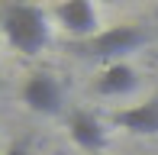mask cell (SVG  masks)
<instances>
[{"mask_svg": "<svg viewBox=\"0 0 158 155\" xmlns=\"http://www.w3.org/2000/svg\"><path fill=\"white\" fill-rule=\"evenodd\" d=\"M0 29L19 55H39L52 42V10L35 3H10L0 13Z\"/></svg>", "mask_w": 158, "mask_h": 155, "instance_id": "obj_1", "label": "cell"}, {"mask_svg": "<svg viewBox=\"0 0 158 155\" xmlns=\"http://www.w3.org/2000/svg\"><path fill=\"white\" fill-rule=\"evenodd\" d=\"M145 42H148V32L142 29V26H110V29L97 32L94 39L77 42L74 48L84 58H97V61H106V65H116L129 52L142 48Z\"/></svg>", "mask_w": 158, "mask_h": 155, "instance_id": "obj_2", "label": "cell"}, {"mask_svg": "<svg viewBox=\"0 0 158 155\" xmlns=\"http://www.w3.org/2000/svg\"><path fill=\"white\" fill-rule=\"evenodd\" d=\"M23 103L39 116H58L64 110V87L55 74L35 71L23 84Z\"/></svg>", "mask_w": 158, "mask_h": 155, "instance_id": "obj_3", "label": "cell"}, {"mask_svg": "<svg viewBox=\"0 0 158 155\" xmlns=\"http://www.w3.org/2000/svg\"><path fill=\"white\" fill-rule=\"evenodd\" d=\"M52 16L58 19V26L68 32L71 39L77 42H87L94 39L100 29V13L90 0H68V3H55L52 6Z\"/></svg>", "mask_w": 158, "mask_h": 155, "instance_id": "obj_4", "label": "cell"}, {"mask_svg": "<svg viewBox=\"0 0 158 155\" xmlns=\"http://www.w3.org/2000/svg\"><path fill=\"white\" fill-rule=\"evenodd\" d=\"M68 136H71V142L81 152H90V155L103 152L106 145H110L103 119L97 113H90V110H74V113L68 116Z\"/></svg>", "mask_w": 158, "mask_h": 155, "instance_id": "obj_5", "label": "cell"}, {"mask_svg": "<svg viewBox=\"0 0 158 155\" xmlns=\"http://www.w3.org/2000/svg\"><path fill=\"white\" fill-rule=\"evenodd\" d=\"M110 123L132 132V136H158V97L135 103V107H126V110H116L110 116Z\"/></svg>", "mask_w": 158, "mask_h": 155, "instance_id": "obj_6", "label": "cell"}, {"mask_svg": "<svg viewBox=\"0 0 158 155\" xmlns=\"http://www.w3.org/2000/svg\"><path fill=\"white\" fill-rule=\"evenodd\" d=\"M139 87V71L126 61H116V65H106L103 71L97 74L94 90L100 97H126Z\"/></svg>", "mask_w": 158, "mask_h": 155, "instance_id": "obj_7", "label": "cell"}, {"mask_svg": "<svg viewBox=\"0 0 158 155\" xmlns=\"http://www.w3.org/2000/svg\"><path fill=\"white\" fill-rule=\"evenodd\" d=\"M3 155H35V152H32L26 142H13V145H10V149H6Z\"/></svg>", "mask_w": 158, "mask_h": 155, "instance_id": "obj_8", "label": "cell"}]
</instances>
